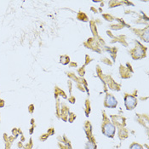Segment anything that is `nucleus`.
Listing matches in <instances>:
<instances>
[{
  "instance_id": "3",
  "label": "nucleus",
  "mask_w": 149,
  "mask_h": 149,
  "mask_svg": "<svg viewBox=\"0 0 149 149\" xmlns=\"http://www.w3.org/2000/svg\"><path fill=\"white\" fill-rule=\"evenodd\" d=\"M117 100L114 97L111 95H107L106 97V101H105V106L107 107H110V108H114L117 107Z\"/></svg>"
},
{
  "instance_id": "1",
  "label": "nucleus",
  "mask_w": 149,
  "mask_h": 149,
  "mask_svg": "<svg viewBox=\"0 0 149 149\" xmlns=\"http://www.w3.org/2000/svg\"><path fill=\"white\" fill-rule=\"evenodd\" d=\"M102 133L107 137H113L115 134V127L111 123H106L102 127Z\"/></svg>"
},
{
  "instance_id": "2",
  "label": "nucleus",
  "mask_w": 149,
  "mask_h": 149,
  "mask_svg": "<svg viewBox=\"0 0 149 149\" xmlns=\"http://www.w3.org/2000/svg\"><path fill=\"white\" fill-rule=\"evenodd\" d=\"M125 107L128 110H132L136 107V106L137 104V101L132 95H126L125 98Z\"/></svg>"
},
{
  "instance_id": "5",
  "label": "nucleus",
  "mask_w": 149,
  "mask_h": 149,
  "mask_svg": "<svg viewBox=\"0 0 149 149\" xmlns=\"http://www.w3.org/2000/svg\"><path fill=\"white\" fill-rule=\"evenodd\" d=\"M130 149H143V148H142V147H141V145H139V144H137V143H133V144L130 146Z\"/></svg>"
},
{
  "instance_id": "4",
  "label": "nucleus",
  "mask_w": 149,
  "mask_h": 149,
  "mask_svg": "<svg viewBox=\"0 0 149 149\" xmlns=\"http://www.w3.org/2000/svg\"><path fill=\"white\" fill-rule=\"evenodd\" d=\"M85 149H96V146L93 143V142H88L86 144V148Z\"/></svg>"
}]
</instances>
